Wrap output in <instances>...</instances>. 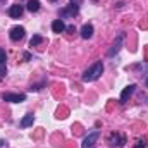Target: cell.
<instances>
[{
  "instance_id": "6da1fadb",
  "label": "cell",
  "mask_w": 148,
  "mask_h": 148,
  "mask_svg": "<svg viewBox=\"0 0 148 148\" xmlns=\"http://www.w3.org/2000/svg\"><path fill=\"white\" fill-rule=\"evenodd\" d=\"M103 73V64H102V60H98V62H95L91 67H88L84 74H83V81L84 83H91V81H97L100 76Z\"/></svg>"
},
{
  "instance_id": "7a4b0ae2",
  "label": "cell",
  "mask_w": 148,
  "mask_h": 148,
  "mask_svg": "<svg viewBox=\"0 0 148 148\" xmlns=\"http://www.w3.org/2000/svg\"><path fill=\"white\" fill-rule=\"evenodd\" d=\"M124 40H126V33H119L117 38H115V41H114V45H112L110 48H109V52H107V57H114L115 53H119V50L122 48Z\"/></svg>"
},
{
  "instance_id": "3957f363",
  "label": "cell",
  "mask_w": 148,
  "mask_h": 148,
  "mask_svg": "<svg viewBox=\"0 0 148 148\" xmlns=\"http://www.w3.org/2000/svg\"><path fill=\"white\" fill-rule=\"evenodd\" d=\"M109 145L112 148H122L126 145V136L121 134V133H112L109 136Z\"/></svg>"
},
{
  "instance_id": "277c9868",
  "label": "cell",
  "mask_w": 148,
  "mask_h": 148,
  "mask_svg": "<svg viewBox=\"0 0 148 148\" xmlns=\"http://www.w3.org/2000/svg\"><path fill=\"white\" fill-rule=\"evenodd\" d=\"M98 138H100V131L98 129H95V131H91L84 140H83V143H81V148H93L95 147V143L98 141Z\"/></svg>"
},
{
  "instance_id": "5b68a950",
  "label": "cell",
  "mask_w": 148,
  "mask_h": 148,
  "mask_svg": "<svg viewBox=\"0 0 148 148\" xmlns=\"http://www.w3.org/2000/svg\"><path fill=\"white\" fill-rule=\"evenodd\" d=\"M2 100L3 102H10V103H21V102L26 100V95L24 93H3Z\"/></svg>"
},
{
  "instance_id": "8992f818",
  "label": "cell",
  "mask_w": 148,
  "mask_h": 148,
  "mask_svg": "<svg viewBox=\"0 0 148 148\" xmlns=\"http://www.w3.org/2000/svg\"><path fill=\"white\" fill-rule=\"evenodd\" d=\"M79 12V5H76V3H69L67 7H64V9H60V17L62 19H66V17H74L76 14Z\"/></svg>"
},
{
  "instance_id": "52a82bcc",
  "label": "cell",
  "mask_w": 148,
  "mask_h": 148,
  "mask_svg": "<svg viewBox=\"0 0 148 148\" xmlns=\"http://www.w3.org/2000/svg\"><path fill=\"white\" fill-rule=\"evenodd\" d=\"M24 28L23 26H14L12 29H10V33H9V36H10V40L12 41H21L23 38H24Z\"/></svg>"
},
{
  "instance_id": "ba28073f",
  "label": "cell",
  "mask_w": 148,
  "mask_h": 148,
  "mask_svg": "<svg viewBox=\"0 0 148 148\" xmlns=\"http://www.w3.org/2000/svg\"><path fill=\"white\" fill-rule=\"evenodd\" d=\"M23 12H24V7L19 5V3H14V5L9 7V16L14 17V19H19V17L23 16Z\"/></svg>"
},
{
  "instance_id": "9c48e42d",
  "label": "cell",
  "mask_w": 148,
  "mask_h": 148,
  "mask_svg": "<svg viewBox=\"0 0 148 148\" xmlns=\"http://www.w3.org/2000/svg\"><path fill=\"white\" fill-rule=\"evenodd\" d=\"M134 90H136V84H129V86H126V88L122 90V93H121V103H126V102L129 100V97L134 93Z\"/></svg>"
},
{
  "instance_id": "30bf717a",
  "label": "cell",
  "mask_w": 148,
  "mask_h": 148,
  "mask_svg": "<svg viewBox=\"0 0 148 148\" xmlns=\"http://www.w3.org/2000/svg\"><path fill=\"white\" fill-rule=\"evenodd\" d=\"M93 31H95V29H93V24H90V23H88V24H84V26L81 28V38L90 40V38L93 36Z\"/></svg>"
},
{
  "instance_id": "8fae6325",
  "label": "cell",
  "mask_w": 148,
  "mask_h": 148,
  "mask_svg": "<svg viewBox=\"0 0 148 148\" xmlns=\"http://www.w3.org/2000/svg\"><path fill=\"white\" fill-rule=\"evenodd\" d=\"M52 31H53V33H62V31H66L64 21H62V19H55V21L52 23Z\"/></svg>"
},
{
  "instance_id": "7c38bea8",
  "label": "cell",
  "mask_w": 148,
  "mask_h": 148,
  "mask_svg": "<svg viewBox=\"0 0 148 148\" xmlns=\"http://www.w3.org/2000/svg\"><path fill=\"white\" fill-rule=\"evenodd\" d=\"M33 122H35V115L33 114H26L23 117V121H21V127H29V126H33Z\"/></svg>"
},
{
  "instance_id": "4fadbf2b",
  "label": "cell",
  "mask_w": 148,
  "mask_h": 148,
  "mask_svg": "<svg viewBox=\"0 0 148 148\" xmlns=\"http://www.w3.org/2000/svg\"><path fill=\"white\" fill-rule=\"evenodd\" d=\"M26 7H28L29 12H38V10H40V2H38V0H29Z\"/></svg>"
},
{
  "instance_id": "5bb4252c",
  "label": "cell",
  "mask_w": 148,
  "mask_h": 148,
  "mask_svg": "<svg viewBox=\"0 0 148 148\" xmlns=\"http://www.w3.org/2000/svg\"><path fill=\"white\" fill-rule=\"evenodd\" d=\"M45 40H43V36H40V35H35V36L29 40V47H38V45H41Z\"/></svg>"
},
{
  "instance_id": "9a60e30c",
  "label": "cell",
  "mask_w": 148,
  "mask_h": 148,
  "mask_svg": "<svg viewBox=\"0 0 148 148\" xmlns=\"http://www.w3.org/2000/svg\"><path fill=\"white\" fill-rule=\"evenodd\" d=\"M5 60H7L5 50H3V48H0V66H5Z\"/></svg>"
},
{
  "instance_id": "2e32d148",
  "label": "cell",
  "mask_w": 148,
  "mask_h": 148,
  "mask_svg": "<svg viewBox=\"0 0 148 148\" xmlns=\"http://www.w3.org/2000/svg\"><path fill=\"white\" fill-rule=\"evenodd\" d=\"M133 148H148V145H147V141L145 140H140V141H136L134 143V147Z\"/></svg>"
},
{
  "instance_id": "e0dca14e",
  "label": "cell",
  "mask_w": 148,
  "mask_h": 148,
  "mask_svg": "<svg viewBox=\"0 0 148 148\" xmlns=\"http://www.w3.org/2000/svg\"><path fill=\"white\" fill-rule=\"evenodd\" d=\"M5 74H7V67H5V66H0V79H2Z\"/></svg>"
},
{
  "instance_id": "ac0fdd59",
  "label": "cell",
  "mask_w": 148,
  "mask_h": 148,
  "mask_svg": "<svg viewBox=\"0 0 148 148\" xmlns=\"http://www.w3.org/2000/svg\"><path fill=\"white\" fill-rule=\"evenodd\" d=\"M0 148H9V145H7L5 140H0Z\"/></svg>"
},
{
  "instance_id": "d6986e66",
  "label": "cell",
  "mask_w": 148,
  "mask_h": 148,
  "mask_svg": "<svg viewBox=\"0 0 148 148\" xmlns=\"http://www.w3.org/2000/svg\"><path fill=\"white\" fill-rule=\"evenodd\" d=\"M24 59H26V60H31V53H29V52H24Z\"/></svg>"
},
{
  "instance_id": "ffe728a7",
  "label": "cell",
  "mask_w": 148,
  "mask_h": 148,
  "mask_svg": "<svg viewBox=\"0 0 148 148\" xmlns=\"http://www.w3.org/2000/svg\"><path fill=\"white\" fill-rule=\"evenodd\" d=\"M71 3H76V5H81V0H71Z\"/></svg>"
},
{
  "instance_id": "44dd1931",
  "label": "cell",
  "mask_w": 148,
  "mask_h": 148,
  "mask_svg": "<svg viewBox=\"0 0 148 148\" xmlns=\"http://www.w3.org/2000/svg\"><path fill=\"white\" fill-rule=\"evenodd\" d=\"M147 88H148V79H147Z\"/></svg>"
},
{
  "instance_id": "7402d4cb",
  "label": "cell",
  "mask_w": 148,
  "mask_h": 148,
  "mask_svg": "<svg viewBox=\"0 0 148 148\" xmlns=\"http://www.w3.org/2000/svg\"><path fill=\"white\" fill-rule=\"evenodd\" d=\"M50 2H55V0H50Z\"/></svg>"
},
{
  "instance_id": "603a6c76",
  "label": "cell",
  "mask_w": 148,
  "mask_h": 148,
  "mask_svg": "<svg viewBox=\"0 0 148 148\" xmlns=\"http://www.w3.org/2000/svg\"><path fill=\"white\" fill-rule=\"evenodd\" d=\"M95 2H97V0H95Z\"/></svg>"
}]
</instances>
